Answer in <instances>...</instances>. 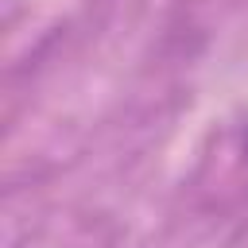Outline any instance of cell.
Returning a JSON list of instances; mask_svg holds the SVG:
<instances>
[{"instance_id": "obj_1", "label": "cell", "mask_w": 248, "mask_h": 248, "mask_svg": "<svg viewBox=\"0 0 248 248\" xmlns=\"http://www.w3.org/2000/svg\"><path fill=\"white\" fill-rule=\"evenodd\" d=\"M244 147H248V132H244Z\"/></svg>"}]
</instances>
